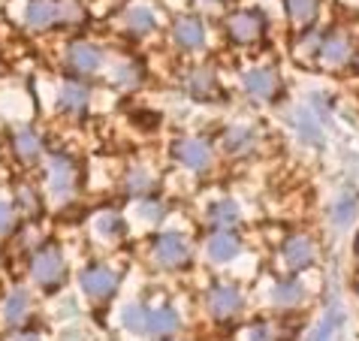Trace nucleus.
I'll use <instances>...</instances> for the list:
<instances>
[{
  "label": "nucleus",
  "instance_id": "c756f323",
  "mask_svg": "<svg viewBox=\"0 0 359 341\" xmlns=\"http://www.w3.org/2000/svg\"><path fill=\"white\" fill-rule=\"evenodd\" d=\"M299 130H302V136H305V142H314V145H320V127H317L314 118H308L305 112L299 115Z\"/></svg>",
  "mask_w": 359,
  "mask_h": 341
},
{
  "label": "nucleus",
  "instance_id": "423d86ee",
  "mask_svg": "<svg viewBox=\"0 0 359 341\" xmlns=\"http://www.w3.org/2000/svg\"><path fill=\"white\" fill-rule=\"evenodd\" d=\"M67 64L76 69V73H94V69L103 64V52L91 43H73L67 48Z\"/></svg>",
  "mask_w": 359,
  "mask_h": 341
},
{
  "label": "nucleus",
  "instance_id": "72a5a7b5",
  "mask_svg": "<svg viewBox=\"0 0 359 341\" xmlns=\"http://www.w3.org/2000/svg\"><path fill=\"white\" fill-rule=\"evenodd\" d=\"M9 229H13V208L6 203H0V236L9 233Z\"/></svg>",
  "mask_w": 359,
  "mask_h": 341
},
{
  "label": "nucleus",
  "instance_id": "b1692460",
  "mask_svg": "<svg viewBox=\"0 0 359 341\" xmlns=\"http://www.w3.org/2000/svg\"><path fill=\"white\" fill-rule=\"evenodd\" d=\"M127 27L136 34H148L154 27V13L148 6H133L127 9Z\"/></svg>",
  "mask_w": 359,
  "mask_h": 341
},
{
  "label": "nucleus",
  "instance_id": "cd10ccee",
  "mask_svg": "<svg viewBox=\"0 0 359 341\" xmlns=\"http://www.w3.org/2000/svg\"><path fill=\"white\" fill-rule=\"evenodd\" d=\"M82 18V6L76 0H57V22H79Z\"/></svg>",
  "mask_w": 359,
  "mask_h": 341
},
{
  "label": "nucleus",
  "instance_id": "0eeeda50",
  "mask_svg": "<svg viewBox=\"0 0 359 341\" xmlns=\"http://www.w3.org/2000/svg\"><path fill=\"white\" fill-rule=\"evenodd\" d=\"M76 185V166L69 157H52V175H48V187L57 199H64Z\"/></svg>",
  "mask_w": 359,
  "mask_h": 341
},
{
  "label": "nucleus",
  "instance_id": "20e7f679",
  "mask_svg": "<svg viewBox=\"0 0 359 341\" xmlns=\"http://www.w3.org/2000/svg\"><path fill=\"white\" fill-rule=\"evenodd\" d=\"M175 157L182 160L184 166L203 173V169H208V163H212V148H208L203 139H178L175 142Z\"/></svg>",
  "mask_w": 359,
  "mask_h": 341
},
{
  "label": "nucleus",
  "instance_id": "ddd939ff",
  "mask_svg": "<svg viewBox=\"0 0 359 341\" xmlns=\"http://www.w3.org/2000/svg\"><path fill=\"white\" fill-rule=\"evenodd\" d=\"M245 88H248V94L251 97L269 100L275 94V76L269 73V69H251V73L245 76Z\"/></svg>",
  "mask_w": 359,
  "mask_h": 341
},
{
  "label": "nucleus",
  "instance_id": "f704fd0d",
  "mask_svg": "<svg viewBox=\"0 0 359 341\" xmlns=\"http://www.w3.org/2000/svg\"><path fill=\"white\" fill-rule=\"evenodd\" d=\"M133 73H136L133 67H121V69H115V82H118V85H130L133 79H136Z\"/></svg>",
  "mask_w": 359,
  "mask_h": 341
},
{
  "label": "nucleus",
  "instance_id": "9b49d317",
  "mask_svg": "<svg viewBox=\"0 0 359 341\" xmlns=\"http://www.w3.org/2000/svg\"><path fill=\"white\" fill-rule=\"evenodd\" d=\"M172 34H175V43L182 46V48H199L205 43V31H203V25H199V18H178L175 27H172Z\"/></svg>",
  "mask_w": 359,
  "mask_h": 341
},
{
  "label": "nucleus",
  "instance_id": "a211bd4d",
  "mask_svg": "<svg viewBox=\"0 0 359 341\" xmlns=\"http://www.w3.org/2000/svg\"><path fill=\"white\" fill-rule=\"evenodd\" d=\"M208 220H212L215 227H233V224H238V206L233 199H221V203H215L208 208Z\"/></svg>",
  "mask_w": 359,
  "mask_h": 341
},
{
  "label": "nucleus",
  "instance_id": "473e14b6",
  "mask_svg": "<svg viewBox=\"0 0 359 341\" xmlns=\"http://www.w3.org/2000/svg\"><path fill=\"white\" fill-rule=\"evenodd\" d=\"M251 341H275V335H272V326H266V323H257V326H251Z\"/></svg>",
  "mask_w": 359,
  "mask_h": 341
},
{
  "label": "nucleus",
  "instance_id": "4c0bfd02",
  "mask_svg": "<svg viewBox=\"0 0 359 341\" xmlns=\"http://www.w3.org/2000/svg\"><path fill=\"white\" fill-rule=\"evenodd\" d=\"M356 250H359V245H356Z\"/></svg>",
  "mask_w": 359,
  "mask_h": 341
},
{
  "label": "nucleus",
  "instance_id": "e433bc0d",
  "mask_svg": "<svg viewBox=\"0 0 359 341\" xmlns=\"http://www.w3.org/2000/svg\"><path fill=\"white\" fill-rule=\"evenodd\" d=\"M9 341H39V338H36V335H27V333H25V335H15V338H9Z\"/></svg>",
  "mask_w": 359,
  "mask_h": 341
},
{
  "label": "nucleus",
  "instance_id": "39448f33",
  "mask_svg": "<svg viewBox=\"0 0 359 341\" xmlns=\"http://www.w3.org/2000/svg\"><path fill=\"white\" fill-rule=\"evenodd\" d=\"M281 254H284V263L290 266V269H296V272H302L305 266H311L314 263V242L308 236H290L284 242V248H281Z\"/></svg>",
  "mask_w": 359,
  "mask_h": 341
},
{
  "label": "nucleus",
  "instance_id": "f8f14e48",
  "mask_svg": "<svg viewBox=\"0 0 359 341\" xmlns=\"http://www.w3.org/2000/svg\"><path fill=\"white\" fill-rule=\"evenodd\" d=\"M178 329V314L172 308H148V335H172Z\"/></svg>",
  "mask_w": 359,
  "mask_h": 341
},
{
  "label": "nucleus",
  "instance_id": "6e6552de",
  "mask_svg": "<svg viewBox=\"0 0 359 341\" xmlns=\"http://www.w3.org/2000/svg\"><path fill=\"white\" fill-rule=\"evenodd\" d=\"M208 308H212V314H217V317L236 314V311L242 308V293H238V287H229V284L215 287L212 296H208Z\"/></svg>",
  "mask_w": 359,
  "mask_h": 341
},
{
  "label": "nucleus",
  "instance_id": "9d476101",
  "mask_svg": "<svg viewBox=\"0 0 359 341\" xmlns=\"http://www.w3.org/2000/svg\"><path fill=\"white\" fill-rule=\"evenodd\" d=\"M27 25L34 31H46V27L57 25V0H31L27 4Z\"/></svg>",
  "mask_w": 359,
  "mask_h": 341
},
{
  "label": "nucleus",
  "instance_id": "2f4dec72",
  "mask_svg": "<svg viewBox=\"0 0 359 341\" xmlns=\"http://www.w3.org/2000/svg\"><path fill=\"white\" fill-rule=\"evenodd\" d=\"M18 203H22V206L27 208V212H36V208H39L36 194H34L31 187H18Z\"/></svg>",
  "mask_w": 359,
  "mask_h": 341
},
{
  "label": "nucleus",
  "instance_id": "6ab92c4d",
  "mask_svg": "<svg viewBox=\"0 0 359 341\" xmlns=\"http://www.w3.org/2000/svg\"><path fill=\"white\" fill-rule=\"evenodd\" d=\"M320 52H323V61H326V64L338 67V64H344V61H347V52H351V46H347V39H344L341 34H335V36H329V39H326Z\"/></svg>",
  "mask_w": 359,
  "mask_h": 341
},
{
  "label": "nucleus",
  "instance_id": "7ed1b4c3",
  "mask_svg": "<svg viewBox=\"0 0 359 341\" xmlns=\"http://www.w3.org/2000/svg\"><path fill=\"white\" fill-rule=\"evenodd\" d=\"M115 287H118V278H115V272H109L106 266H88L82 272V290L88 296L109 299L115 293Z\"/></svg>",
  "mask_w": 359,
  "mask_h": 341
},
{
  "label": "nucleus",
  "instance_id": "dca6fc26",
  "mask_svg": "<svg viewBox=\"0 0 359 341\" xmlns=\"http://www.w3.org/2000/svg\"><path fill=\"white\" fill-rule=\"evenodd\" d=\"M344 326V311H338V308H332L329 314L317 323V329L311 333V341H335V333Z\"/></svg>",
  "mask_w": 359,
  "mask_h": 341
},
{
  "label": "nucleus",
  "instance_id": "aec40b11",
  "mask_svg": "<svg viewBox=\"0 0 359 341\" xmlns=\"http://www.w3.org/2000/svg\"><path fill=\"white\" fill-rule=\"evenodd\" d=\"M356 212H359V196H356V194H344V196L335 199L332 218H335L338 227H347V224H351V220L356 218Z\"/></svg>",
  "mask_w": 359,
  "mask_h": 341
},
{
  "label": "nucleus",
  "instance_id": "1a4fd4ad",
  "mask_svg": "<svg viewBox=\"0 0 359 341\" xmlns=\"http://www.w3.org/2000/svg\"><path fill=\"white\" fill-rule=\"evenodd\" d=\"M263 31V18L257 13H238L229 18V36L236 39V43H251L257 39Z\"/></svg>",
  "mask_w": 359,
  "mask_h": 341
},
{
  "label": "nucleus",
  "instance_id": "f03ea898",
  "mask_svg": "<svg viewBox=\"0 0 359 341\" xmlns=\"http://www.w3.org/2000/svg\"><path fill=\"white\" fill-rule=\"evenodd\" d=\"M31 269H34V278L43 287H57V284H61V278H64V257H61V250L52 248V245L43 248V250H36Z\"/></svg>",
  "mask_w": 359,
  "mask_h": 341
},
{
  "label": "nucleus",
  "instance_id": "f3484780",
  "mask_svg": "<svg viewBox=\"0 0 359 341\" xmlns=\"http://www.w3.org/2000/svg\"><path fill=\"white\" fill-rule=\"evenodd\" d=\"M224 148L229 154H245L254 148V133L248 127H233L226 130V139H224Z\"/></svg>",
  "mask_w": 359,
  "mask_h": 341
},
{
  "label": "nucleus",
  "instance_id": "412c9836",
  "mask_svg": "<svg viewBox=\"0 0 359 341\" xmlns=\"http://www.w3.org/2000/svg\"><path fill=\"white\" fill-rule=\"evenodd\" d=\"M121 323L130 329V333H136V335H148V308H142V305H127L124 311H121Z\"/></svg>",
  "mask_w": 359,
  "mask_h": 341
},
{
  "label": "nucleus",
  "instance_id": "393cba45",
  "mask_svg": "<svg viewBox=\"0 0 359 341\" xmlns=\"http://www.w3.org/2000/svg\"><path fill=\"white\" fill-rule=\"evenodd\" d=\"M187 91H191L196 100H212L215 94V79L208 73H194L187 79Z\"/></svg>",
  "mask_w": 359,
  "mask_h": 341
},
{
  "label": "nucleus",
  "instance_id": "bb28decb",
  "mask_svg": "<svg viewBox=\"0 0 359 341\" xmlns=\"http://www.w3.org/2000/svg\"><path fill=\"white\" fill-rule=\"evenodd\" d=\"M287 13H290V18L305 25V22H311L317 13V0H287Z\"/></svg>",
  "mask_w": 359,
  "mask_h": 341
},
{
  "label": "nucleus",
  "instance_id": "7c9ffc66",
  "mask_svg": "<svg viewBox=\"0 0 359 341\" xmlns=\"http://www.w3.org/2000/svg\"><path fill=\"white\" fill-rule=\"evenodd\" d=\"M151 190V175L145 173V169H136V173L130 175V194H148Z\"/></svg>",
  "mask_w": 359,
  "mask_h": 341
},
{
  "label": "nucleus",
  "instance_id": "2eb2a0df",
  "mask_svg": "<svg viewBox=\"0 0 359 341\" xmlns=\"http://www.w3.org/2000/svg\"><path fill=\"white\" fill-rule=\"evenodd\" d=\"M27 311H31V296H27V290H13L4 305V317L6 323H22L27 317Z\"/></svg>",
  "mask_w": 359,
  "mask_h": 341
},
{
  "label": "nucleus",
  "instance_id": "4468645a",
  "mask_svg": "<svg viewBox=\"0 0 359 341\" xmlns=\"http://www.w3.org/2000/svg\"><path fill=\"white\" fill-rule=\"evenodd\" d=\"M238 254V239L233 233H215L208 239V257L217 260V263H226Z\"/></svg>",
  "mask_w": 359,
  "mask_h": 341
},
{
  "label": "nucleus",
  "instance_id": "c9c22d12",
  "mask_svg": "<svg viewBox=\"0 0 359 341\" xmlns=\"http://www.w3.org/2000/svg\"><path fill=\"white\" fill-rule=\"evenodd\" d=\"M139 215L148 218V220H157V218H161V206H154V203H142V206H139Z\"/></svg>",
  "mask_w": 359,
  "mask_h": 341
},
{
  "label": "nucleus",
  "instance_id": "5701e85b",
  "mask_svg": "<svg viewBox=\"0 0 359 341\" xmlns=\"http://www.w3.org/2000/svg\"><path fill=\"white\" fill-rule=\"evenodd\" d=\"M302 284L293 278V281H281V284H275V293H272V299H275V305H296L299 299H302Z\"/></svg>",
  "mask_w": 359,
  "mask_h": 341
},
{
  "label": "nucleus",
  "instance_id": "4be33fe9",
  "mask_svg": "<svg viewBox=\"0 0 359 341\" xmlns=\"http://www.w3.org/2000/svg\"><path fill=\"white\" fill-rule=\"evenodd\" d=\"M61 106L67 109V112H82V109L88 106V91H85L82 85H76V82L64 85V91H61Z\"/></svg>",
  "mask_w": 359,
  "mask_h": 341
},
{
  "label": "nucleus",
  "instance_id": "a878e982",
  "mask_svg": "<svg viewBox=\"0 0 359 341\" xmlns=\"http://www.w3.org/2000/svg\"><path fill=\"white\" fill-rule=\"evenodd\" d=\"M15 154L22 160H34L39 154V139L31 133V130H22V133L15 136Z\"/></svg>",
  "mask_w": 359,
  "mask_h": 341
},
{
  "label": "nucleus",
  "instance_id": "f257e3e1",
  "mask_svg": "<svg viewBox=\"0 0 359 341\" xmlns=\"http://www.w3.org/2000/svg\"><path fill=\"white\" fill-rule=\"evenodd\" d=\"M154 260H157V266H163V269H178L191 260V245L178 233H163V236H157V242H154Z\"/></svg>",
  "mask_w": 359,
  "mask_h": 341
},
{
  "label": "nucleus",
  "instance_id": "c85d7f7f",
  "mask_svg": "<svg viewBox=\"0 0 359 341\" xmlns=\"http://www.w3.org/2000/svg\"><path fill=\"white\" fill-rule=\"evenodd\" d=\"M97 229L103 236H121L124 224H121V218H118V215H100L97 218Z\"/></svg>",
  "mask_w": 359,
  "mask_h": 341
}]
</instances>
